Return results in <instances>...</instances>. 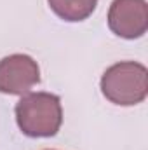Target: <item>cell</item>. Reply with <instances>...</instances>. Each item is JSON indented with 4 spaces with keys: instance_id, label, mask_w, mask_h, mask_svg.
I'll list each match as a JSON object with an SVG mask.
<instances>
[{
    "instance_id": "obj_1",
    "label": "cell",
    "mask_w": 148,
    "mask_h": 150,
    "mask_svg": "<svg viewBox=\"0 0 148 150\" xmlns=\"http://www.w3.org/2000/svg\"><path fill=\"white\" fill-rule=\"evenodd\" d=\"M16 122L30 138L54 136L63 124L61 100L51 93H28L16 105Z\"/></svg>"
},
{
    "instance_id": "obj_2",
    "label": "cell",
    "mask_w": 148,
    "mask_h": 150,
    "mask_svg": "<svg viewBox=\"0 0 148 150\" xmlns=\"http://www.w3.org/2000/svg\"><path fill=\"white\" fill-rule=\"evenodd\" d=\"M101 93L113 105L132 107L148 94L147 67L138 61H120L106 68L101 77Z\"/></svg>"
},
{
    "instance_id": "obj_3",
    "label": "cell",
    "mask_w": 148,
    "mask_h": 150,
    "mask_svg": "<svg viewBox=\"0 0 148 150\" xmlns=\"http://www.w3.org/2000/svg\"><path fill=\"white\" fill-rule=\"evenodd\" d=\"M108 26L117 37L140 38L148 30L147 0H113L108 11Z\"/></svg>"
},
{
    "instance_id": "obj_5",
    "label": "cell",
    "mask_w": 148,
    "mask_h": 150,
    "mask_svg": "<svg viewBox=\"0 0 148 150\" xmlns=\"http://www.w3.org/2000/svg\"><path fill=\"white\" fill-rule=\"evenodd\" d=\"M47 4L58 18L77 23L87 19L94 12L98 0H47Z\"/></svg>"
},
{
    "instance_id": "obj_4",
    "label": "cell",
    "mask_w": 148,
    "mask_h": 150,
    "mask_svg": "<svg viewBox=\"0 0 148 150\" xmlns=\"http://www.w3.org/2000/svg\"><path fill=\"white\" fill-rule=\"evenodd\" d=\"M40 82V68L28 54H11L0 59V93L25 94Z\"/></svg>"
}]
</instances>
